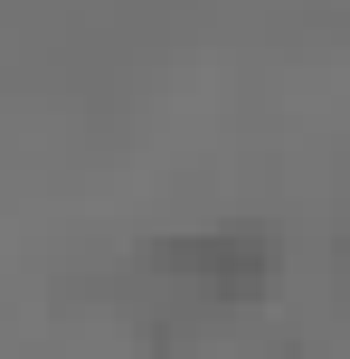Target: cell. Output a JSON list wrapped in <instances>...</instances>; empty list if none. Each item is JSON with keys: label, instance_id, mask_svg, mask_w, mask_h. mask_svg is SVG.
<instances>
[{"label": "cell", "instance_id": "cell-1", "mask_svg": "<svg viewBox=\"0 0 350 359\" xmlns=\"http://www.w3.org/2000/svg\"><path fill=\"white\" fill-rule=\"evenodd\" d=\"M142 265L152 274H189V284H208V293H256L265 274H275V236L265 227H199V236H161Z\"/></svg>", "mask_w": 350, "mask_h": 359}]
</instances>
